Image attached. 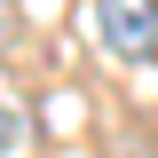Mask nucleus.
Returning <instances> with one entry per match:
<instances>
[{"instance_id": "nucleus-1", "label": "nucleus", "mask_w": 158, "mask_h": 158, "mask_svg": "<svg viewBox=\"0 0 158 158\" xmlns=\"http://www.w3.org/2000/svg\"><path fill=\"white\" fill-rule=\"evenodd\" d=\"M95 40L118 63H142L158 48V0H95Z\"/></svg>"}, {"instance_id": "nucleus-2", "label": "nucleus", "mask_w": 158, "mask_h": 158, "mask_svg": "<svg viewBox=\"0 0 158 158\" xmlns=\"http://www.w3.org/2000/svg\"><path fill=\"white\" fill-rule=\"evenodd\" d=\"M16 142H24V118H16V103H0V158L16 150Z\"/></svg>"}, {"instance_id": "nucleus-3", "label": "nucleus", "mask_w": 158, "mask_h": 158, "mask_svg": "<svg viewBox=\"0 0 158 158\" xmlns=\"http://www.w3.org/2000/svg\"><path fill=\"white\" fill-rule=\"evenodd\" d=\"M8 32H16V8H0V40H8Z\"/></svg>"}, {"instance_id": "nucleus-4", "label": "nucleus", "mask_w": 158, "mask_h": 158, "mask_svg": "<svg viewBox=\"0 0 158 158\" xmlns=\"http://www.w3.org/2000/svg\"><path fill=\"white\" fill-rule=\"evenodd\" d=\"M0 8H16V0H0Z\"/></svg>"}]
</instances>
